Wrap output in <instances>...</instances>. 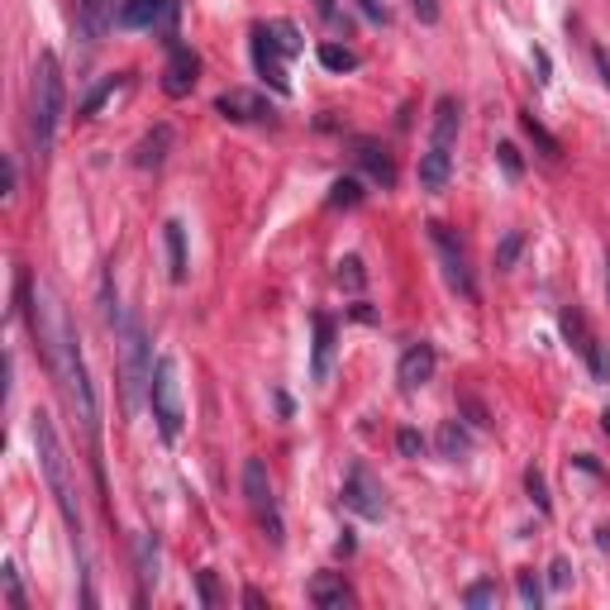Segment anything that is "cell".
<instances>
[{
    "label": "cell",
    "mask_w": 610,
    "mask_h": 610,
    "mask_svg": "<svg viewBox=\"0 0 610 610\" xmlns=\"http://www.w3.org/2000/svg\"><path fill=\"white\" fill-rule=\"evenodd\" d=\"M24 310H29V329H34V339H39V349L48 358V373L57 377L72 415H77L81 434L95 439V420H101V411H95L87 358H81V339H77V325H72L67 306L57 301V291L48 282L24 277Z\"/></svg>",
    "instance_id": "6da1fadb"
},
{
    "label": "cell",
    "mask_w": 610,
    "mask_h": 610,
    "mask_svg": "<svg viewBox=\"0 0 610 610\" xmlns=\"http://www.w3.org/2000/svg\"><path fill=\"white\" fill-rule=\"evenodd\" d=\"M34 449H39V472H43L48 492H53L57 510H63L72 540L81 544V506H77V486H72V458H67L63 439H57V429H53V420H48L43 411L34 415Z\"/></svg>",
    "instance_id": "7a4b0ae2"
},
{
    "label": "cell",
    "mask_w": 610,
    "mask_h": 610,
    "mask_svg": "<svg viewBox=\"0 0 610 610\" xmlns=\"http://www.w3.org/2000/svg\"><path fill=\"white\" fill-rule=\"evenodd\" d=\"M63 67H57L53 53H39L34 63V81H29V134L34 148L48 153L57 139V119H63Z\"/></svg>",
    "instance_id": "3957f363"
},
{
    "label": "cell",
    "mask_w": 610,
    "mask_h": 610,
    "mask_svg": "<svg viewBox=\"0 0 610 610\" xmlns=\"http://www.w3.org/2000/svg\"><path fill=\"white\" fill-rule=\"evenodd\" d=\"M115 343H119V397H125V415H139L143 397H148L153 358H148V334L134 315L115 320Z\"/></svg>",
    "instance_id": "277c9868"
},
{
    "label": "cell",
    "mask_w": 610,
    "mask_h": 610,
    "mask_svg": "<svg viewBox=\"0 0 610 610\" xmlns=\"http://www.w3.org/2000/svg\"><path fill=\"white\" fill-rule=\"evenodd\" d=\"M306 48L301 29H296L291 20H272V24H258L254 29V67L262 81H272V91H291V81H286V57H296Z\"/></svg>",
    "instance_id": "5b68a950"
},
{
    "label": "cell",
    "mask_w": 610,
    "mask_h": 610,
    "mask_svg": "<svg viewBox=\"0 0 610 610\" xmlns=\"http://www.w3.org/2000/svg\"><path fill=\"white\" fill-rule=\"evenodd\" d=\"M148 405H153V420H158V434L163 439H177L182 434V381H177V358H158L153 363V377H148Z\"/></svg>",
    "instance_id": "8992f818"
},
{
    "label": "cell",
    "mask_w": 610,
    "mask_h": 610,
    "mask_svg": "<svg viewBox=\"0 0 610 610\" xmlns=\"http://www.w3.org/2000/svg\"><path fill=\"white\" fill-rule=\"evenodd\" d=\"M429 238H434V254L444 262V282L453 291L463 296V301H477V277H472V262H468V248H463L458 230H449V224H429Z\"/></svg>",
    "instance_id": "52a82bcc"
},
{
    "label": "cell",
    "mask_w": 610,
    "mask_h": 610,
    "mask_svg": "<svg viewBox=\"0 0 610 610\" xmlns=\"http://www.w3.org/2000/svg\"><path fill=\"white\" fill-rule=\"evenodd\" d=\"M244 496H248V506H254L258 524L268 530V540L282 544V510H277V496H272V477H268V463L262 458L244 463Z\"/></svg>",
    "instance_id": "ba28073f"
},
{
    "label": "cell",
    "mask_w": 610,
    "mask_h": 610,
    "mask_svg": "<svg viewBox=\"0 0 610 610\" xmlns=\"http://www.w3.org/2000/svg\"><path fill=\"white\" fill-rule=\"evenodd\" d=\"M177 15H182V0H125L119 5L125 29H158L167 48L177 43Z\"/></svg>",
    "instance_id": "9c48e42d"
},
{
    "label": "cell",
    "mask_w": 610,
    "mask_h": 610,
    "mask_svg": "<svg viewBox=\"0 0 610 610\" xmlns=\"http://www.w3.org/2000/svg\"><path fill=\"white\" fill-rule=\"evenodd\" d=\"M343 506L363 520H381L387 516V486L377 482V472L367 463H353L349 477H343Z\"/></svg>",
    "instance_id": "30bf717a"
},
{
    "label": "cell",
    "mask_w": 610,
    "mask_h": 610,
    "mask_svg": "<svg viewBox=\"0 0 610 610\" xmlns=\"http://www.w3.org/2000/svg\"><path fill=\"white\" fill-rule=\"evenodd\" d=\"M215 111H220L224 119H234V125H268V119H272L268 95H258L248 87H230L220 101H215Z\"/></svg>",
    "instance_id": "8fae6325"
},
{
    "label": "cell",
    "mask_w": 610,
    "mask_h": 610,
    "mask_svg": "<svg viewBox=\"0 0 610 610\" xmlns=\"http://www.w3.org/2000/svg\"><path fill=\"white\" fill-rule=\"evenodd\" d=\"M434 367H439L434 343H411V349L401 353V363H397V381H401V391H420L425 381H434Z\"/></svg>",
    "instance_id": "7c38bea8"
},
{
    "label": "cell",
    "mask_w": 610,
    "mask_h": 610,
    "mask_svg": "<svg viewBox=\"0 0 610 610\" xmlns=\"http://www.w3.org/2000/svg\"><path fill=\"white\" fill-rule=\"evenodd\" d=\"M196 77H200V57L191 53L186 43H172L167 67H163V91L167 95H186L191 87H196Z\"/></svg>",
    "instance_id": "4fadbf2b"
},
{
    "label": "cell",
    "mask_w": 610,
    "mask_h": 610,
    "mask_svg": "<svg viewBox=\"0 0 610 610\" xmlns=\"http://www.w3.org/2000/svg\"><path fill=\"white\" fill-rule=\"evenodd\" d=\"M111 24H119L111 0H77V34H81L87 43H101Z\"/></svg>",
    "instance_id": "5bb4252c"
},
{
    "label": "cell",
    "mask_w": 610,
    "mask_h": 610,
    "mask_svg": "<svg viewBox=\"0 0 610 610\" xmlns=\"http://www.w3.org/2000/svg\"><path fill=\"white\" fill-rule=\"evenodd\" d=\"M353 158H358V167H363V172L373 177L377 186H387V191L397 186V163H391V153L381 148V143H373V139H358V153H353Z\"/></svg>",
    "instance_id": "9a60e30c"
},
{
    "label": "cell",
    "mask_w": 610,
    "mask_h": 610,
    "mask_svg": "<svg viewBox=\"0 0 610 610\" xmlns=\"http://www.w3.org/2000/svg\"><path fill=\"white\" fill-rule=\"evenodd\" d=\"M453 177V148H444V143H429V148L420 153V186L425 191H444Z\"/></svg>",
    "instance_id": "2e32d148"
},
{
    "label": "cell",
    "mask_w": 610,
    "mask_h": 610,
    "mask_svg": "<svg viewBox=\"0 0 610 610\" xmlns=\"http://www.w3.org/2000/svg\"><path fill=\"white\" fill-rule=\"evenodd\" d=\"M167 148H172V125H153L148 134L134 143V167H139V172H148V167H163Z\"/></svg>",
    "instance_id": "e0dca14e"
},
{
    "label": "cell",
    "mask_w": 610,
    "mask_h": 610,
    "mask_svg": "<svg viewBox=\"0 0 610 610\" xmlns=\"http://www.w3.org/2000/svg\"><path fill=\"white\" fill-rule=\"evenodd\" d=\"M310 601H315L320 610H343L353 601L349 582H343V572H320L315 582H310Z\"/></svg>",
    "instance_id": "ac0fdd59"
},
{
    "label": "cell",
    "mask_w": 610,
    "mask_h": 610,
    "mask_svg": "<svg viewBox=\"0 0 610 610\" xmlns=\"http://www.w3.org/2000/svg\"><path fill=\"white\" fill-rule=\"evenodd\" d=\"M458 125H463L458 95H439V105H434V134H429V143H444V148H453V143H458Z\"/></svg>",
    "instance_id": "d6986e66"
},
{
    "label": "cell",
    "mask_w": 610,
    "mask_h": 610,
    "mask_svg": "<svg viewBox=\"0 0 610 610\" xmlns=\"http://www.w3.org/2000/svg\"><path fill=\"white\" fill-rule=\"evenodd\" d=\"M329 367H334V320L315 315V353H310V377L325 381Z\"/></svg>",
    "instance_id": "ffe728a7"
},
{
    "label": "cell",
    "mask_w": 610,
    "mask_h": 610,
    "mask_svg": "<svg viewBox=\"0 0 610 610\" xmlns=\"http://www.w3.org/2000/svg\"><path fill=\"white\" fill-rule=\"evenodd\" d=\"M163 244H167V277L186 282V224L182 220H167L163 224Z\"/></svg>",
    "instance_id": "44dd1931"
},
{
    "label": "cell",
    "mask_w": 610,
    "mask_h": 610,
    "mask_svg": "<svg viewBox=\"0 0 610 610\" xmlns=\"http://www.w3.org/2000/svg\"><path fill=\"white\" fill-rule=\"evenodd\" d=\"M434 449H439V458L458 463V458H468V453H472V434L458 420H444V425H439V434H434Z\"/></svg>",
    "instance_id": "7402d4cb"
},
{
    "label": "cell",
    "mask_w": 610,
    "mask_h": 610,
    "mask_svg": "<svg viewBox=\"0 0 610 610\" xmlns=\"http://www.w3.org/2000/svg\"><path fill=\"white\" fill-rule=\"evenodd\" d=\"M139 582H143V592H153L158 587V540L153 534H139Z\"/></svg>",
    "instance_id": "603a6c76"
},
{
    "label": "cell",
    "mask_w": 610,
    "mask_h": 610,
    "mask_svg": "<svg viewBox=\"0 0 610 610\" xmlns=\"http://www.w3.org/2000/svg\"><path fill=\"white\" fill-rule=\"evenodd\" d=\"M320 63H325L329 72H353L358 67V53L343 43H320Z\"/></svg>",
    "instance_id": "cb8c5ba5"
},
{
    "label": "cell",
    "mask_w": 610,
    "mask_h": 610,
    "mask_svg": "<svg viewBox=\"0 0 610 610\" xmlns=\"http://www.w3.org/2000/svg\"><path fill=\"white\" fill-rule=\"evenodd\" d=\"M358 200H363V182H358V177H339V182H334V191H329V206L353 210Z\"/></svg>",
    "instance_id": "d4e9b609"
},
{
    "label": "cell",
    "mask_w": 610,
    "mask_h": 610,
    "mask_svg": "<svg viewBox=\"0 0 610 610\" xmlns=\"http://www.w3.org/2000/svg\"><path fill=\"white\" fill-rule=\"evenodd\" d=\"M119 87H125V77H105V81H101V87H95V91L87 95V101H81V115H87V119H91V115H95V111H101V105H105V101H111V95H115Z\"/></svg>",
    "instance_id": "484cf974"
},
{
    "label": "cell",
    "mask_w": 610,
    "mask_h": 610,
    "mask_svg": "<svg viewBox=\"0 0 610 610\" xmlns=\"http://www.w3.org/2000/svg\"><path fill=\"white\" fill-rule=\"evenodd\" d=\"M520 125H524V134H530V139H534V143H540V148L548 153V158H558V153H563V148H558V139L548 134V129H544L534 115H520Z\"/></svg>",
    "instance_id": "4316f807"
},
{
    "label": "cell",
    "mask_w": 610,
    "mask_h": 610,
    "mask_svg": "<svg viewBox=\"0 0 610 610\" xmlns=\"http://www.w3.org/2000/svg\"><path fill=\"white\" fill-rule=\"evenodd\" d=\"M0 587H5V606L10 610H24V587H20V568L15 563L0 568Z\"/></svg>",
    "instance_id": "83f0119b"
},
{
    "label": "cell",
    "mask_w": 610,
    "mask_h": 610,
    "mask_svg": "<svg viewBox=\"0 0 610 610\" xmlns=\"http://www.w3.org/2000/svg\"><path fill=\"white\" fill-rule=\"evenodd\" d=\"M463 606H472V610L496 606V582H472V587L463 592Z\"/></svg>",
    "instance_id": "f1b7e54d"
},
{
    "label": "cell",
    "mask_w": 610,
    "mask_h": 610,
    "mask_svg": "<svg viewBox=\"0 0 610 610\" xmlns=\"http://www.w3.org/2000/svg\"><path fill=\"white\" fill-rule=\"evenodd\" d=\"M367 272H363V258H343L339 262V286H349V291H363Z\"/></svg>",
    "instance_id": "f546056e"
},
{
    "label": "cell",
    "mask_w": 610,
    "mask_h": 610,
    "mask_svg": "<svg viewBox=\"0 0 610 610\" xmlns=\"http://www.w3.org/2000/svg\"><path fill=\"white\" fill-rule=\"evenodd\" d=\"M524 492H530V501L544 510V516H548V510H554V506H548V486H544V472H540V468H530V472H524Z\"/></svg>",
    "instance_id": "4dcf8cb0"
},
{
    "label": "cell",
    "mask_w": 610,
    "mask_h": 610,
    "mask_svg": "<svg viewBox=\"0 0 610 610\" xmlns=\"http://www.w3.org/2000/svg\"><path fill=\"white\" fill-rule=\"evenodd\" d=\"M582 353H587V363H592V377L596 381H610V353L601 349V339H592Z\"/></svg>",
    "instance_id": "1f68e13d"
},
{
    "label": "cell",
    "mask_w": 610,
    "mask_h": 610,
    "mask_svg": "<svg viewBox=\"0 0 610 610\" xmlns=\"http://www.w3.org/2000/svg\"><path fill=\"white\" fill-rule=\"evenodd\" d=\"M520 248H524V234H520V230H516V234H506V244L496 248V268H501V272H506V268H516Z\"/></svg>",
    "instance_id": "d6a6232c"
},
{
    "label": "cell",
    "mask_w": 610,
    "mask_h": 610,
    "mask_svg": "<svg viewBox=\"0 0 610 610\" xmlns=\"http://www.w3.org/2000/svg\"><path fill=\"white\" fill-rule=\"evenodd\" d=\"M516 587H520V601L524 606H540L544 601V587H540V577H534V572H520Z\"/></svg>",
    "instance_id": "836d02e7"
},
{
    "label": "cell",
    "mask_w": 610,
    "mask_h": 610,
    "mask_svg": "<svg viewBox=\"0 0 610 610\" xmlns=\"http://www.w3.org/2000/svg\"><path fill=\"white\" fill-rule=\"evenodd\" d=\"M496 158H501V167H506V177H510V182H516V177L524 172V167H520V148H516V143H496Z\"/></svg>",
    "instance_id": "e575fe53"
},
{
    "label": "cell",
    "mask_w": 610,
    "mask_h": 610,
    "mask_svg": "<svg viewBox=\"0 0 610 610\" xmlns=\"http://www.w3.org/2000/svg\"><path fill=\"white\" fill-rule=\"evenodd\" d=\"M397 449H401V458H420V453H425V439L415 434V429H401V434H397Z\"/></svg>",
    "instance_id": "d590c367"
},
{
    "label": "cell",
    "mask_w": 610,
    "mask_h": 610,
    "mask_svg": "<svg viewBox=\"0 0 610 610\" xmlns=\"http://www.w3.org/2000/svg\"><path fill=\"white\" fill-rule=\"evenodd\" d=\"M310 5H315V15L325 24H334V29H349V20L339 15V5H334V0H310Z\"/></svg>",
    "instance_id": "8d00e7d4"
},
{
    "label": "cell",
    "mask_w": 610,
    "mask_h": 610,
    "mask_svg": "<svg viewBox=\"0 0 610 610\" xmlns=\"http://www.w3.org/2000/svg\"><path fill=\"white\" fill-rule=\"evenodd\" d=\"M411 10L420 24H439V0H411Z\"/></svg>",
    "instance_id": "74e56055"
},
{
    "label": "cell",
    "mask_w": 610,
    "mask_h": 610,
    "mask_svg": "<svg viewBox=\"0 0 610 610\" xmlns=\"http://www.w3.org/2000/svg\"><path fill=\"white\" fill-rule=\"evenodd\" d=\"M353 5L363 10V15L373 20V24H387V5H381V0H353Z\"/></svg>",
    "instance_id": "f35d334b"
},
{
    "label": "cell",
    "mask_w": 610,
    "mask_h": 610,
    "mask_svg": "<svg viewBox=\"0 0 610 610\" xmlns=\"http://www.w3.org/2000/svg\"><path fill=\"white\" fill-rule=\"evenodd\" d=\"M548 582H554V587H558V592H563V587H568V582H572V568L563 563V558H558V563H554V568H548Z\"/></svg>",
    "instance_id": "ab89813d"
},
{
    "label": "cell",
    "mask_w": 610,
    "mask_h": 610,
    "mask_svg": "<svg viewBox=\"0 0 610 610\" xmlns=\"http://www.w3.org/2000/svg\"><path fill=\"white\" fill-rule=\"evenodd\" d=\"M200 601H206V606L220 601V587H215V572H200Z\"/></svg>",
    "instance_id": "60d3db41"
},
{
    "label": "cell",
    "mask_w": 610,
    "mask_h": 610,
    "mask_svg": "<svg viewBox=\"0 0 610 610\" xmlns=\"http://www.w3.org/2000/svg\"><path fill=\"white\" fill-rule=\"evenodd\" d=\"M15 182H20V172H15V158H5V186H0V191H5V196H15Z\"/></svg>",
    "instance_id": "b9f144b4"
},
{
    "label": "cell",
    "mask_w": 610,
    "mask_h": 610,
    "mask_svg": "<svg viewBox=\"0 0 610 610\" xmlns=\"http://www.w3.org/2000/svg\"><path fill=\"white\" fill-rule=\"evenodd\" d=\"M596 67H601V81H606V87H610V57L601 53V48H596Z\"/></svg>",
    "instance_id": "7bdbcfd3"
},
{
    "label": "cell",
    "mask_w": 610,
    "mask_h": 610,
    "mask_svg": "<svg viewBox=\"0 0 610 610\" xmlns=\"http://www.w3.org/2000/svg\"><path fill=\"white\" fill-rule=\"evenodd\" d=\"M601 429H606V434H610V411H606V415H601Z\"/></svg>",
    "instance_id": "ee69618b"
},
{
    "label": "cell",
    "mask_w": 610,
    "mask_h": 610,
    "mask_svg": "<svg viewBox=\"0 0 610 610\" xmlns=\"http://www.w3.org/2000/svg\"><path fill=\"white\" fill-rule=\"evenodd\" d=\"M606 296H610V258H606Z\"/></svg>",
    "instance_id": "f6af8a7d"
}]
</instances>
